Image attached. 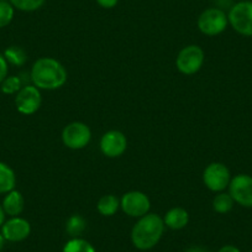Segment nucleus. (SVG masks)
Here are the masks:
<instances>
[{
  "mask_svg": "<svg viewBox=\"0 0 252 252\" xmlns=\"http://www.w3.org/2000/svg\"><path fill=\"white\" fill-rule=\"evenodd\" d=\"M163 222L168 229L182 230L188 225L189 214L184 208L174 207L166 213L163 217Z\"/></svg>",
  "mask_w": 252,
  "mask_h": 252,
  "instance_id": "4468645a",
  "label": "nucleus"
},
{
  "mask_svg": "<svg viewBox=\"0 0 252 252\" xmlns=\"http://www.w3.org/2000/svg\"><path fill=\"white\" fill-rule=\"evenodd\" d=\"M16 176L9 164L0 162V194H6L15 189Z\"/></svg>",
  "mask_w": 252,
  "mask_h": 252,
  "instance_id": "2eb2a0df",
  "label": "nucleus"
},
{
  "mask_svg": "<svg viewBox=\"0 0 252 252\" xmlns=\"http://www.w3.org/2000/svg\"><path fill=\"white\" fill-rule=\"evenodd\" d=\"M120 208L126 215L139 219L150 213L151 200L144 192L131 190L123 195L120 199Z\"/></svg>",
  "mask_w": 252,
  "mask_h": 252,
  "instance_id": "6e6552de",
  "label": "nucleus"
},
{
  "mask_svg": "<svg viewBox=\"0 0 252 252\" xmlns=\"http://www.w3.org/2000/svg\"><path fill=\"white\" fill-rule=\"evenodd\" d=\"M1 205H3V209L6 215H9L10 218L19 217L25 208V199L19 190L14 189L11 192L6 193Z\"/></svg>",
  "mask_w": 252,
  "mask_h": 252,
  "instance_id": "ddd939ff",
  "label": "nucleus"
},
{
  "mask_svg": "<svg viewBox=\"0 0 252 252\" xmlns=\"http://www.w3.org/2000/svg\"><path fill=\"white\" fill-rule=\"evenodd\" d=\"M234 205L235 202L229 193H218L213 199V209L219 214H226V213L231 212Z\"/></svg>",
  "mask_w": 252,
  "mask_h": 252,
  "instance_id": "6ab92c4d",
  "label": "nucleus"
},
{
  "mask_svg": "<svg viewBox=\"0 0 252 252\" xmlns=\"http://www.w3.org/2000/svg\"><path fill=\"white\" fill-rule=\"evenodd\" d=\"M119 208H120V199L113 194L103 195L96 204L99 214L103 217H113L118 213Z\"/></svg>",
  "mask_w": 252,
  "mask_h": 252,
  "instance_id": "dca6fc26",
  "label": "nucleus"
},
{
  "mask_svg": "<svg viewBox=\"0 0 252 252\" xmlns=\"http://www.w3.org/2000/svg\"><path fill=\"white\" fill-rule=\"evenodd\" d=\"M31 81L43 91H56L66 84L68 73L62 63L52 57H41L31 68Z\"/></svg>",
  "mask_w": 252,
  "mask_h": 252,
  "instance_id": "f257e3e1",
  "label": "nucleus"
},
{
  "mask_svg": "<svg viewBox=\"0 0 252 252\" xmlns=\"http://www.w3.org/2000/svg\"><path fill=\"white\" fill-rule=\"evenodd\" d=\"M229 24L239 35L252 37V1L241 0L230 8Z\"/></svg>",
  "mask_w": 252,
  "mask_h": 252,
  "instance_id": "7ed1b4c3",
  "label": "nucleus"
},
{
  "mask_svg": "<svg viewBox=\"0 0 252 252\" xmlns=\"http://www.w3.org/2000/svg\"><path fill=\"white\" fill-rule=\"evenodd\" d=\"M99 6L104 9H113L118 5L119 0H95Z\"/></svg>",
  "mask_w": 252,
  "mask_h": 252,
  "instance_id": "393cba45",
  "label": "nucleus"
},
{
  "mask_svg": "<svg viewBox=\"0 0 252 252\" xmlns=\"http://www.w3.org/2000/svg\"><path fill=\"white\" fill-rule=\"evenodd\" d=\"M87 229V221L83 217L74 214L66 222V231L71 237H79Z\"/></svg>",
  "mask_w": 252,
  "mask_h": 252,
  "instance_id": "aec40b11",
  "label": "nucleus"
},
{
  "mask_svg": "<svg viewBox=\"0 0 252 252\" xmlns=\"http://www.w3.org/2000/svg\"><path fill=\"white\" fill-rule=\"evenodd\" d=\"M9 1L18 10L31 13L42 8L46 0H9Z\"/></svg>",
  "mask_w": 252,
  "mask_h": 252,
  "instance_id": "4be33fe9",
  "label": "nucleus"
},
{
  "mask_svg": "<svg viewBox=\"0 0 252 252\" xmlns=\"http://www.w3.org/2000/svg\"><path fill=\"white\" fill-rule=\"evenodd\" d=\"M1 235L9 242H21L31 234V224L21 217H13L1 226Z\"/></svg>",
  "mask_w": 252,
  "mask_h": 252,
  "instance_id": "f8f14e48",
  "label": "nucleus"
},
{
  "mask_svg": "<svg viewBox=\"0 0 252 252\" xmlns=\"http://www.w3.org/2000/svg\"><path fill=\"white\" fill-rule=\"evenodd\" d=\"M42 104V96L37 87L24 86L16 93L15 106L18 111L23 115H32L40 109Z\"/></svg>",
  "mask_w": 252,
  "mask_h": 252,
  "instance_id": "9d476101",
  "label": "nucleus"
},
{
  "mask_svg": "<svg viewBox=\"0 0 252 252\" xmlns=\"http://www.w3.org/2000/svg\"><path fill=\"white\" fill-rule=\"evenodd\" d=\"M205 61V53L202 47L189 45L179 51L176 58V67L182 74L192 76L202 69Z\"/></svg>",
  "mask_w": 252,
  "mask_h": 252,
  "instance_id": "20e7f679",
  "label": "nucleus"
},
{
  "mask_svg": "<svg viewBox=\"0 0 252 252\" xmlns=\"http://www.w3.org/2000/svg\"><path fill=\"white\" fill-rule=\"evenodd\" d=\"M166 225L163 218L158 214L149 213L139 218L131 230V242L140 251H149L154 249L163 236Z\"/></svg>",
  "mask_w": 252,
  "mask_h": 252,
  "instance_id": "f03ea898",
  "label": "nucleus"
},
{
  "mask_svg": "<svg viewBox=\"0 0 252 252\" xmlns=\"http://www.w3.org/2000/svg\"><path fill=\"white\" fill-rule=\"evenodd\" d=\"M23 81L20 77L18 76H8L3 81V83L0 84V91L3 92L4 94L8 95H13L16 94L21 88H23Z\"/></svg>",
  "mask_w": 252,
  "mask_h": 252,
  "instance_id": "412c9836",
  "label": "nucleus"
},
{
  "mask_svg": "<svg viewBox=\"0 0 252 252\" xmlns=\"http://www.w3.org/2000/svg\"><path fill=\"white\" fill-rule=\"evenodd\" d=\"M15 15V8L10 4V1H0V29L5 28L13 21Z\"/></svg>",
  "mask_w": 252,
  "mask_h": 252,
  "instance_id": "5701e85b",
  "label": "nucleus"
},
{
  "mask_svg": "<svg viewBox=\"0 0 252 252\" xmlns=\"http://www.w3.org/2000/svg\"><path fill=\"white\" fill-rule=\"evenodd\" d=\"M229 194L242 208H252V176L240 173L232 177L229 184Z\"/></svg>",
  "mask_w": 252,
  "mask_h": 252,
  "instance_id": "1a4fd4ad",
  "label": "nucleus"
},
{
  "mask_svg": "<svg viewBox=\"0 0 252 252\" xmlns=\"http://www.w3.org/2000/svg\"><path fill=\"white\" fill-rule=\"evenodd\" d=\"M4 57H5L6 62L11 64V66L21 67L28 61V53H26L24 48L19 47V46H9L4 51Z\"/></svg>",
  "mask_w": 252,
  "mask_h": 252,
  "instance_id": "f3484780",
  "label": "nucleus"
},
{
  "mask_svg": "<svg viewBox=\"0 0 252 252\" xmlns=\"http://www.w3.org/2000/svg\"><path fill=\"white\" fill-rule=\"evenodd\" d=\"M198 29L207 36H218L229 25L227 14L219 8L205 9L198 18Z\"/></svg>",
  "mask_w": 252,
  "mask_h": 252,
  "instance_id": "39448f33",
  "label": "nucleus"
},
{
  "mask_svg": "<svg viewBox=\"0 0 252 252\" xmlns=\"http://www.w3.org/2000/svg\"><path fill=\"white\" fill-rule=\"evenodd\" d=\"M92 140V131L87 124L73 121L64 126L62 131V142L71 150H82L89 145Z\"/></svg>",
  "mask_w": 252,
  "mask_h": 252,
  "instance_id": "0eeeda50",
  "label": "nucleus"
},
{
  "mask_svg": "<svg viewBox=\"0 0 252 252\" xmlns=\"http://www.w3.org/2000/svg\"><path fill=\"white\" fill-rule=\"evenodd\" d=\"M218 252H241L239 247L234 246V245H225V246L220 247Z\"/></svg>",
  "mask_w": 252,
  "mask_h": 252,
  "instance_id": "a878e982",
  "label": "nucleus"
},
{
  "mask_svg": "<svg viewBox=\"0 0 252 252\" xmlns=\"http://www.w3.org/2000/svg\"><path fill=\"white\" fill-rule=\"evenodd\" d=\"M0 1H6V0H0Z\"/></svg>",
  "mask_w": 252,
  "mask_h": 252,
  "instance_id": "c756f323",
  "label": "nucleus"
},
{
  "mask_svg": "<svg viewBox=\"0 0 252 252\" xmlns=\"http://www.w3.org/2000/svg\"><path fill=\"white\" fill-rule=\"evenodd\" d=\"M62 252H96L95 247L82 237H72L64 244Z\"/></svg>",
  "mask_w": 252,
  "mask_h": 252,
  "instance_id": "a211bd4d",
  "label": "nucleus"
},
{
  "mask_svg": "<svg viewBox=\"0 0 252 252\" xmlns=\"http://www.w3.org/2000/svg\"><path fill=\"white\" fill-rule=\"evenodd\" d=\"M5 217H6V214L3 209V205L0 204V227L3 226V224L5 222Z\"/></svg>",
  "mask_w": 252,
  "mask_h": 252,
  "instance_id": "cd10ccee",
  "label": "nucleus"
},
{
  "mask_svg": "<svg viewBox=\"0 0 252 252\" xmlns=\"http://www.w3.org/2000/svg\"><path fill=\"white\" fill-rule=\"evenodd\" d=\"M127 149V139L119 130L106 131L100 139V150L104 156L116 158L125 154Z\"/></svg>",
  "mask_w": 252,
  "mask_h": 252,
  "instance_id": "9b49d317",
  "label": "nucleus"
},
{
  "mask_svg": "<svg viewBox=\"0 0 252 252\" xmlns=\"http://www.w3.org/2000/svg\"><path fill=\"white\" fill-rule=\"evenodd\" d=\"M8 72H9V63L6 62L4 55L0 53V84L3 83L4 79L8 77Z\"/></svg>",
  "mask_w": 252,
  "mask_h": 252,
  "instance_id": "b1692460",
  "label": "nucleus"
},
{
  "mask_svg": "<svg viewBox=\"0 0 252 252\" xmlns=\"http://www.w3.org/2000/svg\"><path fill=\"white\" fill-rule=\"evenodd\" d=\"M186 252H210L209 250L204 249V247H200V246H192L189 247Z\"/></svg>",
  "mask_w": 252,
  "mask_h": 252,
  "instance_id": "bb28decb",
  "label": "nucleus"
},
{
  "mask_svg": "<svg viewBox=\"0 0 252 252\" xmlns=\"http://www.w3.org/2000/svg\"><path fill=\"white\" fill-rule=\"evenodd\" d=\"M231 178L230 169L221 162L210 163L203 173V182L205 187L214 193H221L225 189L229 188Z\"/></svg>",
  "mask_w": 252,
  "mask_h": 252,
  "instance_id": "423d86ee",
  "label": "nucleus"
},
{
  "mask_svg": "<svg viewBox=\"0 0 252 252\" xmlns=\"http://www.w3.org/2000/svg\"><path fill=\"white\" fill-rule=\"evenodd\" d=\"M4 242H5V240H4V237H3V235H1V232H0V252L3 251Z\"/></svg>",
  "mask_w": 252,
  "mask_h": 252,
  "instance_id": "c85d7f7f",
  "label": "nucleus"
}]
</instances>
